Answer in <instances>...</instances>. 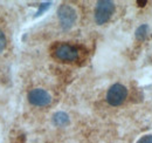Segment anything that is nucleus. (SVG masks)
I'll return each instance as SVG.
<instances>
[{
	"instance_id": "obj_1",
	"label": "nucleus",
	"mask_w": 152,
	"mask_h": 143,
	"mask_svg": "<svg viewBox=\"0 0 152 143\" xmlns=\"http://www.w3.org/2000/svg\"><path fill=\"white\" fill-rule=\"evenodd\" d=\"M116 5L111 0H98L96 2L95 11H94V19L97 25H104L107 24L113 14L115 13Z\"/></svg>"
},
{
	"instance_id": "obj_2",
	"label": "nucleus",
	"mask_w": 152,
	"mask_h": 143,
	"mask_svg": "<svg viewBox=\"0 0 152 143\" xmlns=\"http://www.w3.org/2000/svg\"><path fill=\"white\" fill-rule=\"evenodd\" d=\"M57 19L63 31H69L74 27L77 20V12L69 4H62L57 8Z\"/></svg>"
},
{
	"instance_id": "obj_3",
	"label": "nucleus",
	"mask_w": 152,
	"mask_h": 143,
	"mask_svg": "<svg viewBox=\"0 0 152 143\" xmlns=\"http://www.w3.org/2000/svg\"><path fill=\"white\" fill-rule=\"evenodd\" d=\"M128 97V88L122 85V83H114L110 86V88L107 91V102L113 106V107H118L121 106Z\"/></svg>"
},
{
	"instance_id": "obj_4",
	"label": "nucleus",
	"mask_w": 152,
	"mask_h": 143,
	"mask_svg": "<svg viewBox=\"0 0 152 143\" xmlns=\"http://www.w3.org/2000/svg\"><path fill=\"white\" fill-rule=\"evenodd\" d=\"M28 101L32 106L35 107H46L52 102V95L46 89L34 88L28 93Z\"/></svg>"
},
{
	"instance_id": "obj_5",
	"label": "nucleus",
	"mask_w": 152,
	"mask_h": 143,
	"mask_svg": "<svg viewBox=\"0 0 152 143\" xmlns=\"http://www.w3.org/2000/svg\"><path fill=\"white\" fill-rule=\"evenodd\" d=\"M55 56L61 61L73 62L78 59V49L69 43H61L55 48Z\"/></svg>"
},
{
	"instance_id": "obj_6",
	"label": "nucleus",
	"mask_w": 152,
	"mask_h": 143,
	"mask_svg": "<svg viewBox=\"0 0 152 143\" xmlns=\"http://www.w3.org/2000/svg\"><path fill=\"white\" fill-rule=\"evenodd\" d=\"M52 122L55 127H67L70 123V119H69V115L66 111L60 110V111H56V113L53 114Z\"/></svg>"
},
{
	"instance_id": "obj_7",
	"label": "nucleus",
	"mask_w": 152,
	"mask_h": 143,
	"mask_svg": "<svg viewBox=\"0 0 152 143\" xmlns=\"http://www.w3.org/2000/svg\"><path fill=\"white\" fill-rule=\"evenodd\" d=\"M149 25L148 24H142L139 25L137 28H136V32H134V36L138 41H145L146 38L149 35Z\"/></svg>"
},
{
	"instance_id": "obj_8",
	"label": "nucleus",
	"mask_w": 152,
	"mask_h": 143,
	"mask_svg": "<svg viewBox=\"0 0 152 143\" xmlns=\"http://www.w3.org/2000/svg\"><path fill=\"white\" fill-rule=\"evenodd\" d=\"M52 1H46V2H42V4H40L39 5V8L38 11H37V13H35V18H38L40 15H42L46 11H48V8L52 6Z\"/></svg>"
},
{
	"instance_id": "obj_9",
	"label": "nucleus",
	"mask_w": 152,
	"mask_h": 143,
	"mask_svg": "<svg viewBox=\"0 0 152 143\" xmlns=\"http://www.w3.org/2000/svg\"><path fill=\"white\" fill-rule=\"evenodd\" d=\"M6 36L4 34V32L0 29V52H2L6 48Z\"/></svg>"
},
{
	"instance_id": "obj_10",
	"label": "nucleus",
	"mask_w": 152,
	"mask_h": 143,
	"mask_svg": "<svg viewBox=\"0 0 152 143\" xmlns=\"http://www.w3.org/2000/svg\"><path fill=\"white\" fill-rule=\"evenodd\" d=\"M137 143H152V134H148V135H144L142 136Z\"/></svg>"
},
{
	"instance_id": "obj_11",
	"label": "nucleus",
	"mask_w": 152,
	"mask_h": 143,
	"mask_svg": "<svg viewBox=\"0 0 152 143\" xmlns=\"http://www.w3.org/2000/svg\"><path fill=\"white\" fill-rule=\"evenodd\" d=\"M145 4H148L146 0H144V1H137V5H139V6H145Z\"/></svg>"
}]
</instances>
